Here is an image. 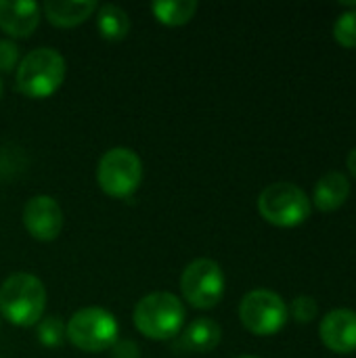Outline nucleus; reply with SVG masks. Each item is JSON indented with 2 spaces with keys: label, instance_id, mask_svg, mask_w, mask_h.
<instances>
[{
  "label": "nucleus",
  "instance_id": "nucleus-21",
  "mask_svg": "<svg viewBox=\"0 0 356 358\" xmlns=\"http://www.w3.org/2000/svg\"><path fill=\"white\" fill-rule=\"evenodd\" d=\"M113 358H138V348L132 342H115Z\"/></svg>",
  "mask_w": 356,
  "mask_h": 358
},
{
  "label": "nucleus",
  "instance_id": "nucleus-3",
  "mask_svg": "<svg viewBox=\"0 0 356 358\" xmlns=\"http://www.w3.org/2000/svg\"><path fill=\"white\" fill-rule=\"evenodd\" d=\"M134 327L149 340H170L185 327V304L170 292H153L134 306Z\"/></svg>",
  "mask_w": 356,
  "mask_h": 358
},
{
  "label": "nucleus",
  "instance_id": "nucleus-14",
  "mask_svg": "<svg viewBox=\"0 0 356 358\" xmlns=\"http://www.w3.org/2000/svg\"><path fill=\"white\" fill-rule=\"evenodd\" d=\"M222 340V329L212 319H195L183 331V346L191 352H210Z\"/></svg>",
  "mask_w": 356,
  "mask_h": 358
},
{
  "label": "nucleus",
  "instance_id": "nucleus-17",
  "mask_svg": "<svg viewBox=\"0 0 356 358\" xmlns=\"http://www.w3.org/2000/svg\"><path fill=\"white\" fill-rule=\"evenodd\" d=\"M334 38L344 48H356V8H346L336 19Z\"/></svg>",
  "mask_w": 356,
  "mask_h": 358
},
{
  "label": "nucleus",
  "instance_id": "nucleus-16",
  "mask_svg": "<svg viewBox=\"0 0 356 358\" xmlns=\"http://www.w3.org/2000/svg\"><path fill=\"white\" fill-rule=\"evenodd\" d=\"M151 10L164 25L176 27L193 19L197 10V2L195 0H162V2H153Z\"/></svg>",
  "mask_w": 356,
  "mask_h": 358
},
{
  "label": "nucleus",
  "instance_id": "nucleus-24",
  "mask_svg": "<svg viewBox=\"0 0 356 358\" xmlns=\"http://www.w3.org/2000/svg\"><path fill=\"white\" fill-rule=\"evenodd\" d=\"M239 358H258V357H239Z\"/></svg>",
  "mask_w": 356,
  "mask_h": 358
},
{
  "label": "nucleus",
  "instance_id": "nucleus-11",
  "mask_svg": "<svg viewBox=\"0 0 356 358\" xmlns=\"http://www.w3.org/2000/svg\"><path fill=\"white\" fill-rule=\"evenodd\" d=\"M40 23V6L27 0H0V29L13 38H27Z\"/></svg>",
  "mask_w": 356,
  "mask_h": 358
},
{
  "label": "nucleus",
  "instance_id": "nucleus-6",
  "mask_svg": "<svg viewBox=\"0 0 356 358\" xmlns=\"http://www.w3.org/2000/svg\"><path fill=\"white\" fill-rule=\"evenodd\" d=\"M143 178L141 157L128 147H113L101 159L97 168V182L109 197H130Z\"/></svg>",
  "mask_w": 356,
  "mask_h": 358
},
{
  "label": "nucleus",
  "instance_id": "nucleus-15",
  "mask_svg": "<svg viewBox=\"0 0 356 358\" xmlns=\"http://www.w3.org/2000/svg\"><path fill=\"white\" fill-rule=\"evenodd\" d=\"M97 27H99V31H101V36L105 40L118 42V40H124L128 36V31H130V17L118 4H103V6H99Z\"/></svg>",
  "mask_w": 356,
  "mask_h": 358
},
{
  "label": "nucleus",
  "instance_id": "nucleus-2",
  "mask_svg": "<svg viewBox=\"0 0 356 358\" xmlns=\"http://www.w3.org/2000/svg\"><path fill=\"white\" fill-rule=\"evenodd\" d=\"M65 80V59L55 48L29 50L17 67L15 88L27 99H46L55 94Z\"/></svg>",
  "mask_w": 356,
  "mask_h": 358
},
{
  "label": "nucleus",
  "instance_id": "nucleus-9",
  "mask_svg": "<svg viewBox=\"0 0 356 358\" xmlns=\"http://www.w3.org/2000/svg\"><path fill=\"white\" fill-rule=\"evenodd\" d=\"M23 224L34 239L52 241L63 229V212L52 197L36 195L23 208Z\"/></svg>",
  "mask_w": 356,
  "mask_h": 358
},
{
  "label": "nucleus",
  "instance_id": "nucleus-19",
  "mask_svg": "<svg viewBox=\"0 0 356 358\" xmlns=\"http://www.w3.org/2000/svg\"><path fill=\"white\" fill-rule=\"evenodd\" d=\"M287 313L292 319H296L298 323H311L317 319V313H319V306H317V300L311 298V296H298L290 306H287Z\"/></svg>",
  "mask_w": 356,
  "mask_h": 358
},
{
  "label": "nucleus",
  "instance_id": "nucleus-13",
  "mask_svg": "<svg viewBox=\"0 0 356 358\" xmlns=\"http://www.w3.org/2000/svg\"><path fill=\"white\" fill-rule=\"evenodd\" d=\"M44 15L46 19L57 25V27H73L86 21L99 4L94 0H78V2H67V0H48L44 2Z\"/></svg>",
  "mask_w": 356,
  "mask_h": 358
},
{
  "label": "nucleus",
  "instance_id": "nucleus-20",
  "mask_svg": "<svg viewBox=\"0 0 356 358\" xmlns=\"http://www.w3.org/2000/svg\"><path fill=\"white\" fill-rule=\"evenodd\" d=\"M19 61V48L10 40H0V71L8 73L13 67H17Z\"/></svg>",
  "mask_w": 356,
  "mask_h": 358
},
{
  "label": "nucleus",
  "instance_id": "nucleus-10",
  "mask_svg": "<svg viewBox=\"0 0 356 358\" xmlns=\"http://www.w3.org/2000/svg\"><path fill=\"white\" fill-rule=\"evenodd\" d=\"M319 336L325 348L336 355L356 352V310L336 308L327 313L319 325Z\"/></svg>",
  "mask_w": 356,
  "mask_h": 358
},
{
  "label": "nucleus",
  "instance_id": "nucleus-5",
  "mask_svg": "<svg viewBox=\"0 0 356 358\" xmlns=\"http://www.w3.org/2000/svg\"><path fill=\"white\" fill-rule=\"evenodd\" d=\"M118 321L111 313L88 306L78 310L65 325V338L82 352H103L118 342Z\"/></svg>",
  "mask_w": 356,
  "mask_h": 358
},
{
  "label": "nucleus",
  "instance_id": "nucleus-23",
  "mask_svg": "<svg viewBox=\"0 0 356 358\" xmlns=\"http://www.w3.org/2000/svg\"><path fill=\"white\" fill-rule=\"evenodd\" d=\"M2 92H4V86H2V80H0V99H2Z\"/></svg>",
  "mask_w": 356,
  "mask_h": 358
},
{
  "label": "nucleus",
  "instance_id": "nucleus-4",
  "mask_svg": "<svg viewBox=\"0 0 356 358\" xmlns=\"http://www.w3.org/2000/svg\"><path fill=\"white\" fill-rule=\"evenodd\" d=\"M311 208V197L294 182H273L258 195L260 216L281 229H292L306 222Z\"/></svg>",
  "mask_w": 356,
  "mask_h": 358
},
{
  "label": "nucleus",
  "instance_id": "nucleus-8",
  "mask_svg": "<svg viewBox=\"0 0 356 358\" xmlns=\"http://www.w3.org/2000/svg\"><path fill=\"white\" fill-rule=\"evenodd\" d=\"M239 319L254 336H275L285 327L290 313L279 294L271 289H254L243 296L239 304Z\"/></svg>",
  "mask_w": 356,
  "mask_h": 358
},
{
  "label": "nucleus",
  "instance_id": "nucleus-22",
  "mask_svg": "<svg viewBox=\"0 0 356 358\" xmlns=\"http://www.w3.org/2000/svg\"><path fill=\"white\" fill-rule=\"evenodd\" d=\"M346 168H348V172L356 178V147L355 149H350L348 155H346Z\"/></svg>",
  "mask_w": 356,
  "mask_h": 358
},
{
  "label": "nucleus",
  "instance_id": "nucleus-7",
  "mask_svg": "<svg viewBox=\"0 0 356 358\" xmlns=\"http://www.w3.org/2000/svg\"><path fill=\"white\" fill-rule=\"evenodd\" d=\"M183 298L199 310L214 308L225 296V273L212 258H197L180 275Z\"/></svg>",
  "mask_w": 356,
  "mask_h": 358
},
{
  "label": "nucleus",
  "instance_id": "nucleus-12",
  "mask_svg": "<svg viewBox=\"0 0 356 358\" xmlns=\"http://www.w3.org/2000/svg\"><path fill=\"white\" fill-rule=\"evenodd\" d=\"M348 195H350V180L346 178V174L334 170L319 178L313 193V203L321 212H334L346 203Z\"/></svg>",
  "mask_w": 356,
  "mask_h": 358
},
{
  "label": "nucleus",
  "instance_id": "nucleus-18",
  "mask_svg": "<svg viewBox=\"0 0 356 358\" xmlns=\"http://www.w3.org/2000/svg\"><path fill=\"white\" fill-rule=\"evenodd\" d=\"M65 338V325L59 317H46V319H40L38 323V340L48 346V348H55L63 342Z\"/></svg>",
  "mask_w": 356,
  "mask_h": 358
},
{
  "label": "nucleus",
  "instance_id": "nucleus-1",
  "mask_svg": "<svg viewBox=\"0 0 356 358\" xmlns=\"http://www.w3.org/2000/svg\"><path fill=\"white\" fill-rule=\"evenodd\" d=\"M46 308V289L36 275L15 273L0 285V313L17 327L38 325Z\"/></svg>",
  "mask_w": 356,
  "mask_h": 358
}]
</instances>
